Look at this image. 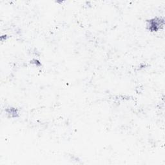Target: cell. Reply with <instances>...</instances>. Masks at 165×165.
Here are the masks:
<instances>
[{
	"instance_id": "obj_1",
	"label": "cell",
	"mask_w": 165,
	"mask_h": 165,
	"mask_svg": "<svg viewBox=\"0 0 165 165\" xmlns=\"http://www.w3.org/2000/svg\"><path fill=\"white\" fill-rule=\"evenodd\" d=\"M161 20L159 21V20H156L154 19L150 21V24H149V27H150V30H151L152 31H157V30L159 29L161 27Z\"/></svg>"
}]
</instances>
